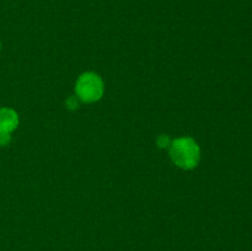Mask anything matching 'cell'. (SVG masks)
<instances>
[{"instance_id": "obj_2", "label": "cell", "mask_w": 252, "mask_h": 251, "mask_svg": "<svg viewBox=\"0 0 252 251\" xmlns=\"http://www.w3.org/2000/svg\"><path fill=\"white\" fill-rule=\"evenodd\" d=\"M75 91L83 102H95L100 100L103 94V83L98 75L94 73H85L79 76Z\"/></svg>"}, {"instance_id": "obj_1", "label": "cell", "mask_w": 252, "mask_h": 251, "mask_svg": "<svg viewBox=\"0 0 252 251\" xmlns=\"http://www.w3.org/2000/svg\"><path fill=\"white\" fill-rule=\"evenodd\" d=\"M170 157L177 166L182 169H193L199 161V147L192 138H179L172 142Z\"/></svg>"}, {"instance_id": "obj_4", "label": "cell", "mask_w": 252, "mask_h": 251, "mask_svg": "<svg viewBox=\"0 0 252 251\" xmlns=\"http://www.w3.org/2000/svg\"><path fill=\"white\" fill-rule=\"evenodd\" d=\"M10 143V134L9 133L0 132V145H7Z\"/></svg>"}, {"instance_id": "obj_3", "label": "cell", "mask_w": 252, "mask_h": 251, "mask_svg": "<svg viewBox=\"0 0 252 251\" xmlns=\"http://www.w3.org/2000/svg\"><path fill=\"white\" fill-rule=\"evenodd\" d=\"M19 125L17 113L11 108H0V132H12Z\"/></svg>"}]
</instances>
